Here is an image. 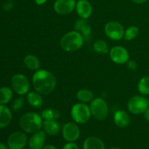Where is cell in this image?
<instances>
[{"label": "cell", "instance_id": "6da1fadb", "mask_svg": "<svg viewBox=\"0 0 149 149\" xmlns=\"http://www.w3.org/2000/svg\"><path fill=\"white\" fill-rule=\"evenodd\" d=\"M33 88L41 95H49L53 92L56 86L55 76L47 70H37L32 77Z\"/></svg>", "mask_w": 149, "mask_h": 149}, {"label": "cell", "instance_id": "7a4b0ae2", "mask_svg": "<svg viewBox=\"0 0 149 149\" xmlns=\"http://www.w3.org/2000/svg\"><path fill=\"white\" fill-rule=\"evenodd\" d=\"M20 126L25 132L33 134L42 127L43 121L41 115L36 112H28L20 117Z\"/></svg>", "mask_w": 149, "mask_h": 149}, {"label": "cell", "instance_id": "3957f363", "mask_svg": "<svg viewBox=\"0 0 149 149\" xmlns=\"http://www.w3.org/2000/svg\"><path fill=\"white\" fill-rule=\"evenodd\" d=\"M84 37L77 31H71L65 33L61 39L60 45L65 52H73L77 51L84 44Z\"/></svg>", "mask_w": 149, "mask_h": 149}, {"label": "cell", "instance_id": "277c9868", "mask_svg": "<svg viewBox=\"0 0 149 149\" xmlns=\"http://www.w3.org/2000/svg\"><path fill=\"white\" fill-rule=\"evenodd\" d=\"M90 111L93 117L98 121L106 119L109 113V107L106 102L101 97L93 98L90 102Z\"/></svg>", "mask_w": 149, "mask_h": 149}, {"label": "cell", "instance_id": "5b68a950", "mask_svg": "<svg viewBox=\"0 0 149 149\" xmlns=\"http://www.w3.org/2000/svg\"><path fill=\"white\" fill-rule=\"evenodd\" d=\"M73 120L77 124H85L92 116L90 106L84 103H79L74 105L71 111Z\"/></svg>", "mask_w": 149, "mask_h": 149}, {"label": "cell", "instance_id": "8992f818", "mask_svg": "<svg viewBox=\"0 0 149 149\" xmlns=\"http://www.w3.org/2000/svg\"><path fill=\"white\" fill-rule=\"evenodd\" d=\"M11 86L17 94L23 95L29 93L30 83L26 76L21 74H16L12 77Z\"/></svg>", "mask_w": 149, "mask_h": 149}, {"label": "cell", "instance_id": "52a82bcc", "mask_svg": "<svg viewBox=\"0 0 149 149\" xmlns=\"http://www.w3.org/2000/svg\"><path fill=\"white\" fill-rule=\"evenodd\" d=\"M148 100L141 95H135L130 97L127 103V108L130 112L133 114H141L148 109Z\"/></svg>", "mask_w": 149, "mask_h": 149}, {"label": "cell", "instance_id": "ba28073f", "mask_svg": "<svg viewBox=\"0 0 149 149\" xmlns=\"http://www.w3.org/2000/svg\"><path fill=\"white\" fill-rule=\"evenodd\" d=\"M104 31L106 36L112 40H120L124 37V27L117 21H109L106 24Z\"/></svg>", "mask_w": 149, "mask_h": 149}, {"label": "cell", "instance_id": "9c48e42d", "mask_svg": "<svg viewBox=\"0 0 149 149\" xmlns=\"http://www.w3.org/2000/svg\"><path fill=\"white\" fill-rule=\"evenodd\" d=\"M27 136L24 132L16 131L9 136L7 146L10 149H23L27 144Z\"/></svg>", "mask_w": 149, "mask_h": 149}, {"label": "cell", "instance_id": "30bf717a", "mask_svg": "<svg viewBox=\"0 0 149 149\" xmlns=\"http://www.w3.org/2000/svg\"><path fill=\"white\" fill-rule=\"evenodd\" d=\"M63 137L68 142H74L80 135V130L77 124L74 122H67L62 129Z\"/></svg>", "mask_w": 149, "mask_h": 149}, {"label": "cell", "instance_id": "8fae6325", "mask_svg": "<svg viewBox=\"0 0 149 149\" xmlns=\"http://www.w3.org/2000/svg\"><path fill=\"white\" fill-rule=\"evenodd\" d=\"M110 58L116 64H125L129 61L130 55L125 47L121 46L113 47L110 50Z\"/></svg>", "mask_w": 149, "mask_h": 149}, {"label": "cell", "instance_id": "7c38bea8", "mask_svg": "<svg viewBox=\"0 0 149 149\" xmlns=\"http://www.w3.org/2000/svg\"><path fill=\"white\" fill-rule=\"evenodd\" d=\"M76 0H55L54 10L59 15H68L76 8Z\"/></svg>", "mask_w": 149, "mask_h": 149}, {"label": "cell", "instance_id": "4fadbf2b", "mask_svg": "<svg viewBox=\"0 0 149 149\" xmlns=\"http://www.w3.org/2000/svg\"><path fill=\"white\" fill-rule=\"evenodd\" d=\"M46 133L44 130H39L32 135L29 141V146L31 149H42L45 146Z\"/></svg>", "mask_w": 149, "mask_h": 149}, {"label": "cell", "instance_id": "5bb4252c", "mask_svg": "<svg viewBox=\"0 0 149 149\" xmlns=\"http://www.w3.org/2000/svg\"><path fill=\"white\" fill-rule=\"evenodd\" d=\"M76 10L80 18L88 19L93 13V7L87 0H79L76 4Z\"/></svg>", "mask_w": 149, "mask_h": 149}, {"label": "cell", "instance_id": "9a60e30c", "mask_svg": "<svg viewBox=\"0 0 149 149\" xmlns=\"http://www.w3.org/2000/svg\"><path fill=\"white\" fill-rule=\"evenodd\" d=\"M74 28H75V31H77L82 35L84 40L90 39V35H91V27L88 24L86 19L80 18L77 20Z\"/></svg>", "mask_w": 149, "mask_h": 149}, {"label": "cell", "instance_id": "2e32d148", "mask_svg": "<svg viewBox=\"0 0 149 149\" xmlns=\"http://www.w3.org/2000/svg\"><path fill=\"white\" fill-rule=\"evenodd\" d=\"M113 122L115 125L120 128H125L129 125L130 118L126 111L119 110L115 112L113 115Z\"/></svg>", "mask_w": 149, "mask_h": 149}, {"label": "cell", "instance_id": "e0dca14e", "mask_svg": "<svg viewBox=\"0 0 149 149\" xmlns=\"http://www.w3.org/2000/svg\"><path fill=\"white\" fill-rule=\"evenodd\" d=\"M42 128L45 133L49 135H57L61 130V125L56 120L43 121Z\"/></svg>", "mask_w": 149, "mask_h": 149}, {"label": "cell", "instance_id": "ac0fdd59", "mask_svg": "<svg viewBox=\"0 0 149 149\" xmlns=\"http://www.w3.org/2000/svg\"><path fill=\"white\" fill-rule=\"evenodd\" d=\"M11 120L12 113L10 109L5 105L0 104V129L8 126Z\"/></svg>", "mask_w": 149, "mask_h": 149}, {"label": "cell", "instance_id": "d6986e66", "mask_svg": "<svg viewBox=\"0 0 149 149\" xmlns=\"http://www.w3.org/2000/svg\"><path fill=\"white\" fill-rule=\"evenodd\" d=\"M83 149H106L104 143L97 137H89L83 143Z\"/></svg>", "mask_w": 149, "mask_h": 149}, {"label": "cell", "instance_id": "ffe728a7", "mask_svg": "<svg viewBox=\"0 0 149 149\" xmlns=\"http://www.w3.org/2000/svg\"><path fill=\"white\" fill-rule=\"evenodd\" d=\"M27 100L30 106L33 108L39 109L43 105V99L41 96L40 93L37 92H30L27 94Z\"/></svg>", "mask_w": 149, "mask_h": 149}, {"label": "cell", "instance_id": "44dd1931", "mask_svg": "<svg viewBox=\"0 0 149 149\" xmlns=\"http://www.w3.org/2000/svg\"><path fill=\"white\" fill-rule=\"evenodd\" d=\"M23 63L26 68L31 71H37L40 67V62L39 59L33 55H27L25 56Z\"/></svg>", "mask_w": 149, "mask_h": 149}, {"label": "cell", "instance_id": "7402d4cb", "mask_svg": "<svg viewBox=\"0 0 149 149\" xmlns=\"http://www.w3.org/2000/svg\"><path fill=\"white\" fill-rule=\"evenodd\" d=\"M77 97L81 103H89L94 98V95L93 92L87 89H81L79 90L77 93Z\"/></svg>", "mask_w": 149, "mask_h": 149}, {"label": "cell", "instance_id": "603a6c76", "mask_svg": "<svg viewBox=\"0 0 149 149\" xmlns=\"http://www.w3.org/2000/svg\"><path fill=\"white\" fill-rule=\"evenodd\" d=\"M13 91L10 87H3L0 88V104L5 105L11 100Z\"/></svg>", "mask_w": 149, "mask_h": 149}, {"label": "cell", "instance_id": "cb8c5ba5", "mask_svg": "<svg viewBox=\"0 0 149 149\" xmlns=\"http://www.w3.org/2000/svg\"><path fill=\"white\" fill-rule=\"evenodd\" d=\"M42 119L45 120H57L60 117V113L54 109H47L41 113Z\"/></svg>", "mask_w": 149, "mask_h": 149}, {"label": "cell", "instance_id": "d4e9b609", "mask_svg": "<svg viewBox=\"0 0 149 149\" xmlns=\"http://www.w3.org/2000/svg\"><path fill=\"white\" fill-rule=\"evenodd\" d=\"M93 49L95 52L100 54H106L109 52V47L107 43L103 39H98L95 41L93 45Z\"/></svg>", "mask_w": 149, "mask_h": 149}, {"label": "cell", "instance_id": "484cf974", "mask_svg": "<svg viewBox=\"0 0 149 149\" xmlns=\"http://www.w3.org/2000/svg\"><path fill=\"white\" fill-rule=\"evenodd\" d=\"M138 90L143 95H149V77H144L141 79L138 84Z\"/></svg>", "mask_w": 149, "mask_h": 149}, {"label": "cell", "instance_id": "4316f807", "mask_svg": "<svg viewBox=\"0 0 149 149\" xmlns=\"http://www.w3.org/2000/svg\"><path fill=\"white\" fill-rule=\"evenodd\" d=\"M139 33V29L137 26H130L125 31L124 38L127 41H131L135 39Z\"/></svg>", "mask_w": 149, "mask_h": 149}, {"label": "cell", "instance_id": "83f0119b", "mask_svg": "<svg viewBox=\"0 0 149 149\" xmlns=\"http://www.w3.org/2000/svg\"><path fill=\"white\" fill-rule=\"evenodd\" d=\"M23 104H24V99L23 97L20 96L14 100V102L12 104V109L14 111H18L22 109Z\"/></svg>", "mask_w": 149, "mask_h": 149}, {"label": "cell", "instance_id": "f1b7e54d", "mask_svg": "<svg viewBox=\"0 0 149 149\" xmlns=\"http://www.w3.org/2000/svg\"><path fill=\"white\" fill-rule=\"evenodd\" d=\"M63 149H79V146L74 142H68L63 146Z\"/></svg>", "mask_w": 149, "mask_h": 149}, {"label": "cell", "instance_id": "f546056e", "mask_svg": "<svg viewBox=\"0 0 149 149\" xmlns=\"http://www.w3.org/2000/svg\"><path fill=\"white\" fill-rule=\"evenodd\" d=\"M13 5H14V3L13 2V1L11 0H9V1H7L3 5V8L5 11H9V10H11L13 8Z\"/></svg>", "mask_w": 149, "mask_h": 149}, {"label": "cell", "instance_id": "4dcf8cb0", "mask_svg": "<svg viewBox=\"0 0 149 149\" xmlns=\"http://www.w3.org/2000/svg\"><path fill=\"white\" fill-rule=\"evenodd\" d=\"M127 67L131 70H135L138 67V65H137L135 61H128L127 62Z\"/></svg>", "mask_w": 149, "mask_h": 149}, {"label": "cell", "instance_id": "1f68e13d", "mask_svg": "<svg viewBox=\"0 0 149 149\" xmlns=\"http://www.w3.org/2000/svg\"><path fill=\"white\" fill-rule=\"evenodd\" d=\"M47 0H34L35 3L38 5H42V4H45Z\"/></svg>", "mask_w": 149, "mask_h": 149}, {"label": "cell", "instance_id": "d6a6232c", "mask_svg": "<svg viewBox=\"0 0 149 149\" xmlns=\"http://www.w3.org/2000/svg\"><path fill=\"white\" fill-rule=\"evenodd\" d=\"M132 1H133L134 3H135V4H143V3H145L146 1H147L148 0H131Z\"/></svg>", "mask_w": 149, "mask_h": 149}, {"label": "cell", "instance_id": "836d02e7", "mask_svg": "<svg viewBox=\"0 0 149 149\" xmlns=\"http://www.w3.org/2000/svg\"><path fill=\"white\" fill-rule=\"evenodd\" d=\"M144 116H145L146 119L149 122V108H148V109H146V111L144 112Z\"/></svg>", "mask_w": 149, "mask_h": 149}, {"label": "cell", "instance_id": "e575fe53", "mask_svg": "<svg viewBox=\"0 0 149 149\" xmlns=\"http://www.w3.org/2000/svg\"><path fill=\"white\" fill-rule=\"evenodd\" d=\"M42 149H58V148H55V147L53 146L47 145V146H44Z\"/></svg>", "mask_w": 149, "mask_h": 149}, {"label": "cell", "instance_id": "d590c367", "mask_svg": "<svg viewBox=\"0 0 149 149\" xmlns=\"http://www.w3.org/2000/svg\"><path fill=\"white\" fill-rule=\"evenodd\" d=\"M0 149H8V148H7V146L5 144L0 143Z\"/></svg>", "mask_w": 149, "mask_h": 149}, {"label": "cell", "instance_id": "8d00e7d4", "mask_svg": "<svg viewBox=\"0 0 149 149\" xmlns=\"http://www.w3.org/2000/svg\"><path fill=\"white\" fill-rule=\"evenodd\" d=\"M109 149H120L119 148H116V147H113V148H111Z\"/></svg>", "mask_w": 149, "mask_h": 149}, {"label": "cell", "instance_id": "74e56055", "mask_svg": "<svg viewBox=\"0 0 149 149\" xmlns=\"http://www.w3.org/2000/svg\"><path fill=\"white\" fill-rule=\"evenodd\" d=\"M148 105H149V97H148Z\"/></svg>", "mask_w": 149, "mask_h": 149}, {"label": "cell", "instance_id": "f35d334b", "mask_svg": "<svg viewBox=\"0 0 149 149\" xmlns=\"http://www.w3.org/2000/svg\"><path fill=\"white\" fill-rule=\"evenodd\" d=\"M23 149H31V148H23Z\"/></svg>", "mask_w": 149, "mask_h": 149}]
</instances>
